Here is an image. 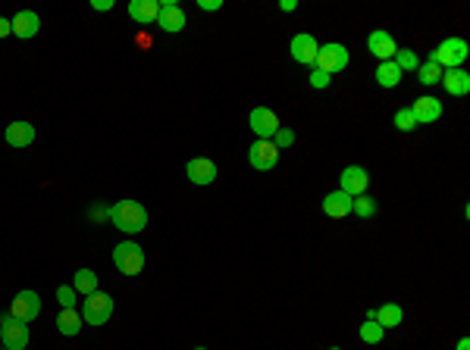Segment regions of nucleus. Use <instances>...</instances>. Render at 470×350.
Segmentation results:
<instances>
[{"label": "nucleus", "instance_id": "17", "mask_svg": "<svg viewBox=\"0 0 470 350\" xmlns=\"http://www.w3.org/2000/svg\"><path fill=\"white\" fill-rule=\"evenodd\" d=\"M6 144H10V147H28V144H35V126L32 122H23V119L10 122V126H6Z\"/></svg>", "mask_w": 470, "mask_h": 350}, {"label": "nucleus", "instance_id": "3", "mask_svg": "<svg viewBox=\"0 0 470 350\" xmlns=\"http://www.w3.org/2000/svg\"><path fill=\"white\" fill-rule=\"evenodd\" d=\"M113 266L122 275H139L144 269V251L135 241H122V244L113 247Z\"/></svg>", "mask_w": 470, "mask_h": 350}, {"label": "nucleus", "instance_id": "11", "mask_svg": "<svg viewBox=\"0 0 470 350\" xmlns=\"http://www.w3.org/2000/svg\"><path fill=\"white\" fill-rule=\"evenodd\" d=\"M288 47H292V60L301 63V66H314L317 54H320V44H317V38H314V35H307V32L295 35Z\"/></svg>", "mask_w": 470, "mask_h": 350}, {"label": "nucleus", "instance_id": "36", "mask_svg": "<svg viewBox=\"0 0 470 350\" xmlns=\"http://www.w3.org/2000/svg\"><path fill=\"white\" fill-rule=\"evenodd\" d=\"M295 6H298V4H295V0H282V4H279V10H282V13H292Z\"/></svg>", "mask_w": 470, "mask_h": 350}, {"label": "nucleus", "instance_id": "14", "mask_svg": "<svg viewBox=\"0 0 470 350\" xmlns=\"http://www.w3.org/2000/svg\"><path fill=\"white\" fill-rule=\"evenodd\" d=\"M157 25H160L163 32H182V28H185V13H182V6H176L172 0H163V4H160V13H157Z\"/></svg>", "mask_w": 470, "mask_h": 350}, {"label": "nucleus", "instance_id": "33", "mask_svg": "<svg viewBox=\"0 0 470 350\" xmlns=\"http://www.w3.org/2000/svg\"><path fill=\"white\" fill-rule=\"evenodd\" d=\"M91 6H94L98 13H107V10H113L117 4H113V0H91Z\"/></svg>", "mask_w": 470, "mask_h": 350}, {"label": "nucleus", "instance_id": "25", "mask_svg": "<svg viewBox=\"0 0 470 350\" xmlns=\"http://www.w3.org/2000/svg\"><path fill=\"white\" fill-rule=\"evenodd\" d=\"M351 213H354V216H360V219L376 216V200H373V197H367V194L351 197Z\"/></svg>", "mask_w": 470, "mask_h": 350}, {"label": "nucleus", "instance_id": "21", "mask_svg": "<svg viewBox=\"0 0 470 350\" xmlns=\"http://www.w3.org/2000/svg\"><path fill=\"white\" fill-rule=\"evenodd\" d=\"M401 319H404V310H401L399 303H382L380 310H376L373 322L382 325V328H395V325H401Z\"/></svg>", "mask_w": 470, "mask_h": 350}, {"label": "nucleus", "instance_id": "15", "mask_svg": "<svg viewBox=\"0 0 470 350\" xmlns=\"http://www.w3.org/2000/svg\"><path fill=\"white\" fill-rule=\"evenodd\" d=\"M367 47H370L373 56H380L382 63L392 60L395 54H399V44H395V38L389 32H370V38H367Z\"/></svg>", "mask_w": 470, "mask_h": 350}, {"label": "nucleus", "instance_id": "19", "mask_svg": "<svg viewBox=\"0 0 470 350\" xmlns=\"http://www.w3.org/2000/svg\"><path fill=\"white\" fill-rule=\"evenodd\" d=\"M323 213H327L329 219H345L351 213V197L345 191H332L323 197Z\"/></svg>", "mask_w": 470, "mask_h": 350}, {"label": "nucleus", "instance_id": "34", "mask_svg": "<svg viewBox=\"0 0 470 350\" xmlns=\"http://www.w3.org/2000/svg\"><path fill=\"white\" fill-rule=\"evenodd\" d=\"M198 6H201V10H207V13H216V10H220V0H198Z\"/></svg>", "mask_w": 470, "mask_h": 350}, {"label": "nucleus", "instance_id": "38", "mask_svg": "<svg viewBox=\"0 0 470 350\" xmlns=\"http://www.w3.org/2000/svg\"><path fill=\"white\" fill-rule=\"evenodd\" d=\"M194 350H207V347H194Z\"/></svg>", "mask_w": 470, "mask_h": 350}, {"label": "nucleus", "instance_id": "27", "mask_svg": "<svg viewBox=\"0 0 470 350\" xmlns=\"http://www.w3.org/2000/svg\"><path fill=\"white\" fill-rule=\"evenodd\" d=\"M382 334H386V328L376 325V322H370V319H367V322L360 325V341H364V344H380Z\"/></svg>", "mask_w": 470, "mask_h": 350}, {"label": "nucleus", "instance_id": "22", "mask_svg": "<svg viewBox=\"0 0 470 350\" xmlns=\"http://www.w3.org/2000/svg\"><path fill=\"white\" fill-rule=\"evenodd\" d=\"M57 328H60V334H66V338L78 334V332H82V313L60 310V316H57Z\"/></svg>", "mask_w": 470, "mask_h": 350}, {"label": "nucleus", "instance_id": "31", "mask_svg": "<svg viewBox=\"0 0 470 350\" xmlns=\"http://www.w3.org/2000/svg\"><path fill=\"white\" fill-rule=\"evenodd\" d=\"M273 144H276L279 150L292 147V144H295V131H292V128H279L276 135H273Z\"/></svg>", "mask_w": 470, "mask_h": 350}, {"label": "nucleus", "instance_id": "12", "mask_svg": "<svg viewBox=\"0 0 470 350\" xmlns=\"http://www.w3.org/2000/svg\"><path fill=\"white\" fill-rule=\"evenodd\" d=\"M185 175L192 185H213L216 181V163L207 157H194L192 163L185 166Z\"/></svg>", "mask_w": 470, "mask_h": 350}, {"label": "nucleus", "instance_id": "10", "mask_svg": "<svg viewBox=\"0 0 470 350\" xmlns=\"http://www.w3.org/2000/svg\"><path fill=\"white\" fill-rule=\"evenodd\" d=\"M339 181H342L339 191H345L348 197H360L367 188H370V175H367L364 166H345L342 175H339Z\"/></svg>", "mask_w": 470, "mask_h": 350}, {"label": "nucleus", "instance_id": "23", "mask_svg": "<svg viewBox=\"0 0 470 350\" xmlns=\"http://www.w3.org/2000/svg\"><path fill=\"white\" fill-rule=\"evenodd\" d=\"M401 82V69L395 66L392 60H386V63H380V69H376V85L380 88H395Z\"/></svg>", "mask_w": 470, "mask_h": 350}, {"label": "nucleus", "instance_id": "9", "mask_svg": "<svg viewBox=\"0 0 470 350\" xmlns=\"http://www.w3.org/2000/svg\"><path fill=\"white\" fill-rule=\"evenodd\" d=\"M41 313V297L35 294V291H19L16 297H13L10 303V316L19 319V322H32V319H38Z\"/></svg>", "mask_w": 470, "mask_h": 350}, {"label": "nucleus", "instance_id": "28", "mask_svg": "<svg viewBox=\"0 0 470 350\" xmlns=\"http://www.w3.org/2000/svg\"><path fill=\"white\" fill-rule=\"evenodd\" d=\"M395 128L399 131H414L417 128V119H414V113H411V107H401L399 113H395Z\"/></svg>", "mask_w": 470, "mask_h": 350}, {"label": "nucleus", "instance_id": "5", "mask_svg": "<svg viewBox=\"0 0 470 350\" xmlns=\"http://www.w3.org/2000/svg\"><path fill=\"white\" fill-rule=\"evenodd\" d=\"M348 47L345 44H323L320 47V54H317V63H314V69H320V72H327V76H332V72H342V69H348Z\"/></svg>", "mask_w": 470, "mask_h": 350}, {"label": "nucleus", "instance_id": "37", "mask_svg": "<svg viewBox=\"0 0 470 350\" xmlns=\"http://www.w3.org/2000/svg\"><path fill=\"white\" fill-rule=\"evenodd\" d=\"M458 350H470V341H467V338H461V341H458Z\"/></svg>", "mask_w": 470, "mask_h": 350}, {"label": "nucleus", "instance_id": "32", "mask_svg": "<svg viewBox=\"0 0 470 350\" xmlns=\"http://www.w3.org/2000/svg\"><path fill=\"white\" fill-rule=\"evenodd\" d=\"M327 85H329V76H327V72H320V69L310 72V88H327Z\"/></svg>", "mask_w": 470, "mask_h": 350}, {"label": "nucleus", "instance_id": "8", "mask_svg": "<svg viewBox=\"0 0 470 350\" xmlns=\"http://www.w3.org/2000/svg\"><path fill=\"white\" fill-rule=\"evenodd\" d=\"M248 163L254 166L257 172L276 169V163H279V147H276L273 141H254V144H251V150H248Z\"/></svg>", "mask_w": 470, "mask_h": 350}, {"label": "nucleus", "instance_id": "18", "mask_svg": "<svg viewBox=\"0 0 470 350\" xmlns=\"http://www.w3.org/2000/svg\"><path fill=\"white\" fill-rule=\"evenodd\" d=\"M439 82H442V88L452 94V97H464V94H470V76L464 69H445Z\"/></svg>", "mask_w": 470, "mask_h": 350}, {"label": "nucleus", "instance_id": "13", "mask_svg": "<svg viewBox=\"0 0 470 350\" xmlns=\"http://www.w3.org/2000/svg\"><path fill=\"white\" fill-rule=\"evenodd\" d=\"M411 113H414V119H417V126H430V122H436L439 116H442V100H436V97H417L414 100V107H411Z\"/></svg>", "mask_w": 470, "mask_h": 350}, {"label": "nucleus", "instance_id": "26", "mask_svg": "<svg viewBox=\"0 0 470 350\" xmlns=\"http://www.w3.org/2000/svg\"><path fill=\"white\" fill-rule=\"evenodd\" d=\"M417 78H421V85H436L439 78H442V69L433 60H426L423 66H417Z\"/></svg>", "mask_w": 470, "mask_h": 350}, {"label": "nucleus", "instance_id": "7", "mask_svg": "<svg viewBox=\"0 0 470 350\" xmlns=\"http://www.w3.org/2000/svg\"><path fill=\"white\" fill-rule=\"evenodd\" d=\"M0 341L6 350H25L28 344V322H19L13 316L0 319Z\"/></svg>", "mask_w": 470, "mask_h": 350}, {"label": "nucleus", "instance_id": "16", "mask_svg": "<svg viewBox=\"0 0 470 350\" xmlns=\"http://www.w3.org/2000/svg\"><path fill=\"white\" fill-rule=\"evenodd\" d=\"M10 25H13V35L16 38H35L38 35V28H41V19H38V13H32V10H23V13H16V16L10 19Z\"/></svg>", "mask_w": 470, "mask_h": 350}, {"label": "nucleus", "instance_id": "24", "mask_svg": "<svg viewBox=\"0 0 470 350\" xmlns=\"http://www.w3.org/2000/svg\"><path fill=\"white\" fill-rule=\"evenodd\" d=\"M72 288H76V294H94L98 291V275L91 272V269H78L76 272V282H72Z\"/></svg>", "mask_w": 470, "mask_h": 350}, {"label": "nucleus", "instance_id": "4", "mask_svg": "<svg viewBox=\"0 0 470 350\" xmlns=\"http://www.w3.org/2000/svg\"><path fill=\"white\" fill-rule=\"evenodd\" d=\"M113 316V297L104 294V291H94V294H88V301L82 303V319L88 325H107Z\"/></svg>", "mask_w": 470, "mask_h": 350}, {"label": "nucleus", "instance_id": "30", "mask_svg": "<svg viewBox=\"0 0 470 350\" xmlns=\"http://www.w3.org/2000/svg\"><path fill=\"white\" fill-rule=\"evenodd\" d=\"M395 66H399L401 72H408V69H417V56H414V50H399V54H395V60H392Z\"/></svg>", "mask_w": 470, "mask_h": 350}, {"label": "nucleus", "instance_id": "1", "mask_svg": "<svg viewBox=\"0 0 470 350\" xmlns=\"http://www.w3.org/2000/svg\"><path fill=\"white\" fill-rule=\"evenodd\" d=\"M110 222L119 231H126V235H139V231H144V225H148V210L139 200H119L110 207Z\"/></svg>", "mask_w": 470, "mask_h": 350}, {"label": "nucleus", "instance_id": "35", "mask_svg": "<svg viewBox=\"0 0 470 350\" xmlns=\"http://www.w3.org/2000/svg\"><path fill=\"white\" fill-rule=\"evenodd\" d=\"M6 35H13V25H10V19L0 16V38H6Z\"/></svg>", "mask_w": 470, "mask_h": 350}, {"label": "nucleus", "instance_id": "2", "mask_svg": "<svg viewBox=\"0 0 470 350\" xmlns=\"http://www.w3.org/2000/svg\"><path fill=\"white\" fill-rule=\"evenodd\" d=\"M430 60L439 66V69H461V63L467 60V41L464 38H445L436 50L430 54Z\"/></svg>", "mask_w": 470, "mask_h": 350}, {"label": "nucleus", "instance_id": "20", "mask_svg": "<svg viewBox=\"0 0 470 350\" xmlns=\"http://www.w3.org/2000/svg\"><path fill=\"white\" fill-rule=\"evenodd\" d=\"M157 13H160V0H132L129 4V16L141 25H151L157 22Z\"/></svg>", "mask_w": 470, "mask_h": 350}, {"label": "nucleus", "instance_id": "29", "mask_svg": "<svg viewBox=\"0 0 470 350\" xmlns=\"http://www.w3.org/2000/svg\"><path fill=\"white\" fill-rule=\"evenodd\" d=\"M57 301H60L63 310H76V288L72 284H60L57 288Z\"/></svg>", "mask_w": 470, "mask_h": 350}, {"label": "nucleus", "instance_id": "6", "mask_svg": "<svg viewBox=\"0 0 470 350\" xmlns=\"http://www.w3.org/2000/svg\"><path fill=\"white\" fill-rule=\"evenodd\" d=\"M248 126H251V131L257 135V141H273V135H276V131L282 128L276 109H270V107H254V109H251Z\"/></svg>", "mask_w": 470, "mask_h": 350}]
</instances>
